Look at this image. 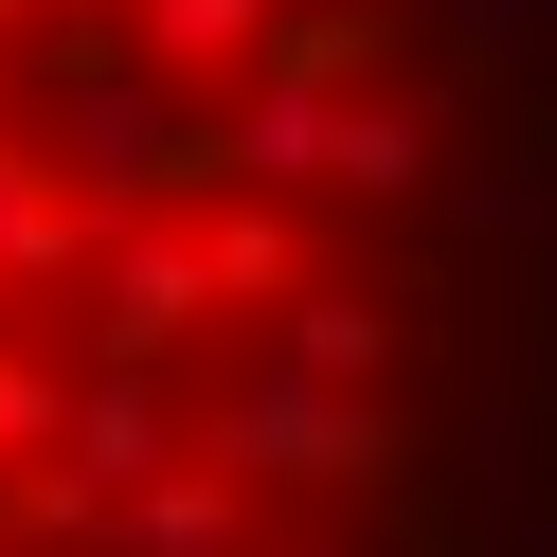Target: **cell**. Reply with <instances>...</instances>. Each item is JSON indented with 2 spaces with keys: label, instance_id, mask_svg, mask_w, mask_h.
I'll return each instance as SVG.
<instances>
[{
  "label": "cell",
  "instance_id": "6da1fadb",
  "mask_svg": "<svg viewBox=\"0 0 557 557\" xmlns=\"http://www.w3.org/2000/svg\"><path fill=\"white\" fill-rule=\"evenodd\" d=\"M468 162L413 0H0V557H449Z\"/></svg>",
  "mask_w": 557,
  "mask_h": 557
}]
</instances>
